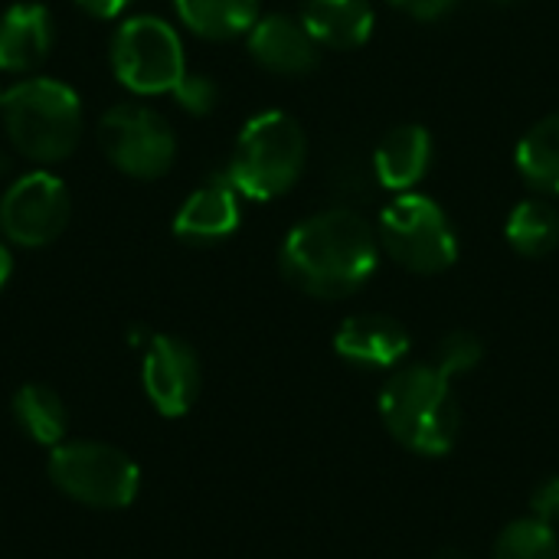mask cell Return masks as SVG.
<instances>
[{
    "label": "cell",
    "instance_id": "cell-18",
    "mask_svg": "<svg viewBox=\"0 0 559 559\" xmlns=\"http://www.w3.org/2000/svg\"><path fill=\"white\" fill-rule=\"evenodd\" d=\"M504 236L514 252L527 259H544L559 246V213L550 200H521L504 226Z\"/></svg>",
    "mask_w": 559,
    "mask_h": 559
},
{
    "label": "cell",
    "instance_id": "cell-21",
    "mask_svg": "<svg viewBox=\"0 0 559 559\" xmlns=\"http://www.w3.org/2000/svg\"><path fill=\"white\" fill-rule=\"evenodd\" d=\"M495 559H559L557 531L537 518L511 521L495 540Z\"/></svg>",
    "mask_w": 559,
    "mask_h": 559
},
{
    "label": "cell",
    "instance_id": "cell-16",
    "mask_svg": "<svg viewBox=\"0 0 559 559\" xmlns=\"http://www.w3.org/2000/svg\"><path fill=\"white\" fill-rule=\"evenodd\" d=\"M301 23L321 46L357 49L373 33L370 0H301Z\"/></svg>",
    "mask_w": 559,
    "mask_h": 559
},
{
    "label": "cell",
    "instance_id": "cell-20",
    "mask_svg": "<svg viewBox=\"0 0 559 559\" xmlns=\"http://www.w3.org/2000/svg\"><path fill=\"white\" fill-rule=\"evenodd\" d=\"M13 416L20 429L39 445H59L69 432V413L56 390L29 383L13 396Z\"/></svg>",
    "mask_w": 559,
    "mask_h": 559
},
{
    "label": "cell",
    "instance_id": "cell-26",
    "mask_svg": "<svg viewBox=\"0 0 559 559\" xmlns=\"http://www.w3.org/2000/svg\"><path fill=\"white\" fill-rule=\"evenodd\" d=\"M88 16H95V20H115L118 13H124L128 10V3L131 0H75Z\"/></svg>",
    "mask_w": 559,
    "mask_h": 559
},
{
    "label": "cell",
    "instance_id": "cell-27",
    "mask_svg": "<svg viewBox=\"0 0 559 559\" xmlns=\"http://www.w3.org/2000/svg\"><path fill=\"white\" fill-rule=\"evenodd\" d=\"M10 275H13V255H10V249L0 242V292H3V285L10 282Z\"/></svg>",
    "mask_w": 559,
    "mask_h": 559
},
{
    "label": "cell",
    "instance_id": "cell-1",
    "mask_svg": "<svg viewBox=\"0 0 559 559\" xmlns=\"http://www.w3.org/2000/svg\"><path fill=\"white\" fill-rule=\"evenodd\" d=\"M380 265V236L354 210L337 206L298 223L282 246V275L311 298H347Z\"/></svg>",
    "mask_w": 559,
    "mask_h": 559
},
{
    "label": "cell",
    "instance_id": "cell-8",
    "mask_svg": "<svg viewBox=\"0 0 559 559\" xmlns=\"http://www.w3.org/2000/svg\"><path fill=\"white\" fill-rule=\"evenodd\" d=\"M98 144L105 157L134 180H157L174 167L177 138L170 121L144 105H111L98 121Z\"/></svg>",
    "mask_w": 559,
    "mask_h": 559
},
{
    "label": "cell",
    "instance_id": "cell-17",
    "mask_svg": "<svg viewBox=\"0 0 559 559\" xmlns=\"http://www.w3.org/2000/svg\"><path fill=\"white\" fill-rule=\"evenodd\" d=\"M174 7L183 26L206 39L242 36L259 20V0H174Z\"/></svg>",
    "mask_w": 559,
    "mask_h": 559
},
{
    "label": "cell",
    "instance_id": "cell-4",
    "mask_svg": "<svg viewBox=\"0 0 559 559\" xmlns=\"http://www.w3.org/2000/svg\"><path fill=\"white\" fill-rule=\"evenodd\" d=\"M308 160V138L285 111H262L246 121L229 157L226 177L249 200H275L288 193Z\"/></svg>",
    "mask_w": 559,
    "mask_h": 559
},
{
    "label": "cell",
    "instance_id": "cell-28",
    "mask_svg": "<svg viewBox=\"0 0 559 559\" xmlns=\"http://www.w3.org/2000/svg\"><path fill=\"white\" fill-rule=\"evenodd\" d=\"M439 559H472L462 547H445L442 554H439Z\"/></svg>",
    "mask_w": 559,
    "mask_h": 559
},
{
    "label": "cell",
    "instance_id": "cell-5",
    "mask_svg": "<svg viewBox=\"0 0 559 559\" xmlns=\"http://www.w3.org/2000/svg\"><path fill=\"white\" fill-rule=\"evenodd\" d=\"M380 246L416 275H439L459 259V236L445 210L423 193H400L380 213Z\"/></svg>",
    "mask_w": 559,
    "mask_h": 559
},
{
    "label": "cell",
    "instance_id": "cell-14",
    "mask_svg": "<svg viewBox=\"0 0 559 559\" xmlns=\"http://www.w3.org/2000/svg\"><path fill=\"white\" fill-rule=\"evenodd\" d=\"M52 46V16L43 3H13L0 16V72L36 69Z\"/></svg>",
    "mask_w": 559,
    "mask_h": 559
},
{
    "label": "cell",
    "instance_id": "cell-2",
    "mask_svg": "<svg viewBox=\"0 0 559 559\" xmlns=\"http://www.w3.org/2000/svg\"><path fill=\"white\" fill-rule=\"evenodd\" d=\"M377 409L390 436L423 459H442L459 442L462 413L452 393V380L442 377L432 364H409L393 370L380 390Z\"/></svg>",
    "mask_w": 559,
    "mask_h": 559
},
{
    "label": "cell",
    "instance_id": "cell-6",
    "mask_svg": "<svg viewBox=\"0 0 559 559\" xmlns=\"http://www.w3.org/2000/svg\"><path fill=\"white\" fill-rule=\"evenodd\" d=\"M111 72L138 95H164L187 75L183 43L160 16H128L111 36Z\"/></svg>",
    "mask_w": 559,
    "mask_h": 559
},
{
    "label": "cell",
    "instance_id": "cell-10",
    "mask_svg": "<svg viewBox=\"0 0 559 559\" xmlns=\"http://www.w3.org/2000/svg\"><path fill=\"white\" fill-rule=\"evenodd\" d=\"M141 380L151 406L167 416H187L200 396V360L190 344L170 334H151L144 347Z\"/></svg>",
    "mask_w": 559,
    "mask_h": 559
},
{
    "label": "cell",
    "instance_id": "cell-12",
    "mask_svg": "<svg viewBox=\"0 0 559 559\" xmlns=\"http://www.w3.org/2000/svg\"><path fill=\"white\" fill-rule=\"evenodd\" d=\"M409 344V331L386 314H354L334 334L337 357L364 370H390L403 364Z\"/></svg>",
    "mask_w": 559,
    "mask_h": 559
},
{
    "label": "cell",
    "instance_id": "cell-3",
    "mask_svg": "<svg viewBox=\"0 0 559 559\" xmlns=\"http://www.w3.org/2000/svg\"><path fill=\"white\" fill-rule=\"evenodd\" d=\"M3 128L33 164L66 160L82 134V102L59 79H23L3 92Z\"/></svg>",
    "mask_w": 559,
    "mask_h": 559
},
{
    "label": "cell",
    "instance_id": "cell-24",
    "mask_svg": "<svg viewBox=\"0 0 559 559\" xmlns=\"http://www.w3.org/2000/svg\"><path fill=\"white\" fill-rule=\"evenodd\" d=\"M531 518H537V521H544V524L557 527L559 524V475L544 478V481L534 488V495H531Z\"/></svg>",
    "mask_w": 559,
    "mask_h": 559
},
{
    "label": "cell",
    "instance_id": "cell-23",
    "mask_svg": "<svg viewBox=\"0 0 559 559\" xmlns=\"http://www.w3.org/2000/svg\"><path fill=\"white\" fill-rule=\"evenodd\" d=\"M190 115H210L219 102V88L210 75H200V72H187L180 79V85L170 92Z\"/></svg>",
    "mask_w": 559,
    "mask_h": 559
},
{
    "label": "cell",
    "instance_id": "cell-30",
    "mask_svg": "<svg viewBox=\"0 0 559 559\" xmlns=\"http://www.w3.org/2000/svg\"><path fill=\"white\" fill-rule=\"evenodd\" d=\"M0 105H3V88H0Z\"/></svg>",
    "mask_w": 559,
    "mask_h": 559
},
{
    "label": "cell",
    "instance_id": "cell-19",
    "mask_svg": "<svg viewBox=\"0 0 559 559\" xmlns=\"http://www.w3.org/2000/svg\"><path fill=\"white\" fill-rule=\"evenodd\" d=\"M521 177L544 193H559V111L540 118L518 144Z\"/></svg>",
    "mask_w": 559,
    "mask_h": 559
},
{
    "label": "cell",
    "instance_id": "cell-13",
    "mask_svg": "<svg viewBox=\"0 0 559 559\" xmlns=\"http://www.w3.org/2000/svg\"><path fill=\"white\" fill-rule=\"evenodd\" d=\"M236 229H239V190L226 174L200 183L174 216V233L183 242H219Z\"/></svg>",
    "mask_w": 559,
    "mask_h": 559
},
{
    "label": "cell",
    "instance_id": "cell-9",
    "mask_svg": "<svg viewBox=\"0 0 559 559\" xmlns=\"http://www.w3.org/2000/svg\"><path fill=\"white\" fill-rule=\"evenodd\" d=\"M72 200L59 177L33 170L13 180L0 197V233L26 249L49 246L69 226Z\"/></svg>",
    "mask_w": 559,
    "mask_h": 559
},
{
    "label": "cell",
    "instance_id": "cell-7",
    "mask_svg": "<svg viewBox=\"0 0 559 559\" xmlns=\"http://www.w3.org/2000/svg\"><path fill=\"white\" fill-rule=\"evenodd\" d=\"M52 485L79 504L115 511L138 498L141 472L115 445L102 442H66L49 459Z\"/></svg>",
    "mask_w": 559,
    "mask_h": 559
},
{
    "label": "cell",
    "instance_id": "cell-11",
    "mask_svg": "<svg viewBox=\"0 0 559 559\" xmlns=\"http://www.w3.org/2000/svg\"><path fill=\"white\" fill-rule=\"evenodd\" d=\"M252 59L275 75H308L321 62V43L301 23V16L272 13L259 16L249 29Z\"/></svg>",
    "mask_w": 559,
    "mask_h": 559
},
{
    "label": "cell",
    "instance_id": "cell-25",
    "mask_svg": "<svg viewBox=\"0 0 559 559\" xmlns=\"http://www.w3.org/2000/svg\"><path fill=\"white\" fill-rule=\"evenodd\" d=\"M393 7L406 10L416 20H439L455 7V0H393Z\"/></svg>",
    "mask_w": 559,
    "mask_h": 559
},
{
    "label": "cell",
    "instance_id": "cell-15",
    "mask_svg": "<svg viewBox=\"0 0 559 559\" xmlns=\"http://www.w3.org/2000/svg\"><path fill=\"white\" fill-rule=\"evenodd\" d=\"M432 164V134L423 124H400L373 151V174L386 190H413Z\"/></svg>",
    "mask_w": 559,
    "mask_h": 559
},
{
    "label": "cell",
    "instance_id": "cell-29",
    "mask_svg": "<svg viewBox=\"0 0 559 559\" xmlns=\"http://www.w3.org/2000/svg\"><path fill=\"white\" fill-rule=\"evenodd\" d=\"M495 3H514V0H495Z\"/></svg>",
    "mask_w": 559,
    "mask_h": 559
},
{
    "label": "cell",
    "instance_id": "cell-22",
    "mask_svg": "<svg viewBox=\"0 0 559 559\" xmlns=\"http://www.w3.org/2000/svg\"><path fill=\"white\" fill-rule=\"evenodd\" d=\"M481 360H485V344H481V337L472 334V331H452V334H445V337L439 341L432 367H436L442 377L455 380V377L472 373Z\"/></svg>",
    "mask_w": 559,
    "mask_h": 559
}]
</instances>
